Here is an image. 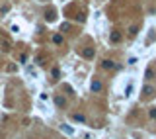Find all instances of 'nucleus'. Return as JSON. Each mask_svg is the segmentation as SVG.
I'll use <instances>...</instances> for the list:
<instances>
[{
    "instance_id": "obj_7",
    "label": "nucleus",
    "mask_w": 156,
    "mask_h": 139,
    "mask_svg": "<svg viewBox=\"0 0 156 139\" xmlns=\"http://www.w3.org/2000/svg\"><path fill=\"white\" fill-rule=\"evenodd\" d=\"M53 76H55V79H59V76H61V71H59V69H53Z\"/></svg>"
},
{
    "instance_id": "obj_4",
    "label": "nucleus",
    "mask_w": 156,
    "mask_h": 139,
    "mask_svg": "<svg viewBox=\"0 0 156 139\" xmlns=\"http://www.w3.org/2000/svg\"><path fill=\"white\" fill-rule=\"evenodd\" d=\"M101 90V82L100 80H94L92 82V92H100Z\"/></svg>"
},
{
    "instance_id": "obj_6",
    "label": "nucleus",
    "mask_w": 156,
    "mask_h": 139,
    "mask_svg": "<svg viewBox=\"0 0 156 139\" xmlns=\"http://www.w3.org/2000/svg\"><path fill=\"white\" fill-rule=\"evenodd\" d=\"M131 90H133V82H129V84H127V90H125V96H129V94H131Z\"/></svg>"
},
{
    "instance_id": "obj_8",
    "label": "nucleus",
    "mask_w": 156,
    "mask_h": 139,
    "mask_svg": "<svg viewBox=\"0 0 156 139\" xmlns=\"http://www.w3.org/2000/svg\"><path fill=\"white\" fill-rule=\"evenodd\" d=\"M152 76H154V71H152V69H148V71H146V79H152Z\"/></svg>"
},
{
    "instance_id": "obj_1",
    "label": "nucleus",
    "mask_w": 156,
    "mask_h": 139,
    "mask_svg": "<svg viewBox=\"0 0 156 139\" xmlns=\"http://www.w3.org/2000/svg\"><path fill=\"white\" fill-rule=\"evenodd\" d=\"M101 69H108V71H109V69H115V65H113L111 59H105L104 63H101Z\"/></svg>"
},
{
    "instance_id": "obj_3",
    "label": "nucleus",
    "mask_w": 156,
    "mask_h": 139,
    "mask_svg": "<svg viewBox=\"0 0 156 139\" xmlns=\"http://www.w3.org/2000/svg\"><path fill=\"white\" fill-rule=\"evenodd\" d=\"M111 43H117V41H121V34H119V31H111Z\"/></svg>"
},
{
    "instance_id": "obj_5",
    "label": "nucleus",
    "mask_w": 156,
    "mask_h": 139,
    "mask_svg": "<svg viewBox=\"0 0 156 139\" xmlns=\"http://www.w3.org/2000/svg\"><path fill=\"white\" fill-rule=\"evenodd\" d=\"M64 39H63V35H53V43H57V45H61Z\"/></svg>"
},
{
    "instance_id": "obj_2",
    "label": "nucleus",
    "mask_w": 156,
    "mask_h": 139,
    "mask_svg": "<svg viewBox=\"0 0 156 139\" xmlns=\"http://www.w3.org/2000/svg\"><path fill=\"white\" fill-rule=\"evenodd\" d=\"M55 104L59 106V108H64V106H67V100H64L63 96H55Z\"/></svg>"
},
{
    "instance_id": "obj_9",
    "label": "nucleus",
    "mask_w": 156,
    "mask_h": 139,
    "mask_svg": "<svg viewBox=\"0 0 156 139\" xmlns=\"http://www.w3.org/2000/svg\"><path fill=\"white\" fill-rule=\"evenodd\" d=\"M2 49H4V51H8V49H10V45H8L6 41H2Z\"/></svg>"
},
{
    "instance_id": "obj_10",
    "label": "nucleus",
    "mask_w": 156,
    "mask_h": 139,
    "mask_svg": "<svg viewBox=\"0 0 156 139\" xmlns=\"http://www.w3.org/2000/svg\"><path fill=\"white\" fill-rule=\"evenodd\" d=\"M150 116H152V118H156V108H152V110H150Z\"/></svg>"
}]
</instances>
